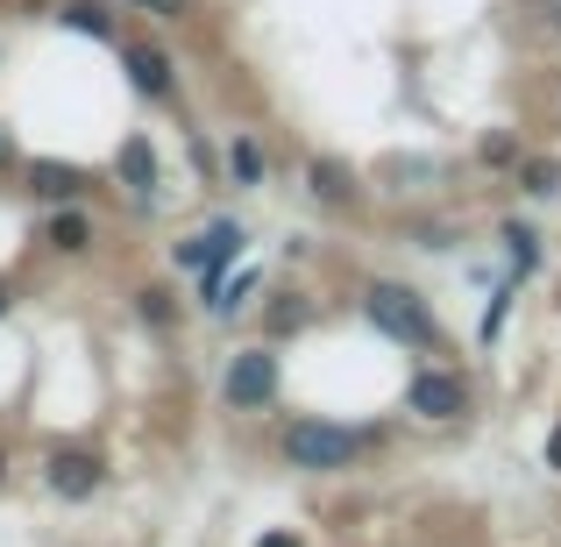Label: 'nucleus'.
Segmentation results:
<instances>
[{"instance_id":"f257e3e1","label":"nucleus","mask_w":561,"mask_h":547,"mask_svg":"<svg viewBox=\"0 0 561 547\" xmlns=\"http://www.w3.org/2000/svg\"><path fill=\"white\" fill-rule=\"evenodd\" d=\"M363 448H370V434H356V426H342V420H320V412H299V420H285V434H277V455H285L291 469H306V477H342V469L363 463Z\"/></svg>"},{"instance_id":"f03ea898","label":"nucleus","mask_w":561,"mask_h":547,"mask_svg":"<svg viewBox=\"0 0 561 547\" xmlns=\"http://www.w3.org/2000/svg\"><path fill=\"white\" fill-rule=\"evenodd\" d=\"M363 320H370L383 342L412 349V356H434V349H440V320H434V306H426L412 285H391V277L363 285Z\"/></svg>"},{"instance_id":"7ed1b4c3","label":"nucleus","mask_w":561,"mask_h":547,"mask_svg":"<svg viewBox=\"0 0 561 547\" xmlns=\"http://www.w3.org/2000/svg\"><path fill=\"white\" fill-rule=\"evenodd\" d=\"M242 249H249V228H242L234 214H220L214 228H199V235H185V242H171V263L199 277V306H206V314H214V299H220V285H228V271L242 263Z\"/></svg>"},{"instance_id":"20e7f679","label":"nucleus","mask_w":561,"mask_h":547,"mask_svg":"<svg viewBox=\"0 0 561 547\" xmlns=\"http://www.w3.org/2000/svg\"><path fill=\"white\" fill-rule=\"evenodd\" d=\"M277 391H285V363H277L271 342H249L220 363V406L228 412H271Z\"/></svg>"},{"instance_id":"39448f33","label":"nucleus","mask_w":561,"mask_h":547,"mask_svg":"<svg viewBox=\"0 0 561 547\" xmlns=\"http://www.w3.org/2000/svg\"><path fill=\"white\" fill-rule=\"evenodd\" d=\"M469 406H477V391H469L462 369L420 363V369L405 377V412H412V420H426V426H455V420H469Z\"/></svg>"},{"instance_id":"423d86ee","label":"nucleus","mask_w":561,"mask_h":547,"mask_svg":"<svg viewBox=\"0 0 561 547\" xmlns=\"http://www.w3.org/2000/svg\"><path fill=\"white\" fill-rule=\"evenodd\" d=\"M114 50H122V71H128V86H136V93L150 100V107H171V100H179V65H171V50H164V43L122 36Z\"/></svg>"},{"instance_id":"0eeeda50","label":"nucleus","mask_w":561,"mask_h":547,"mask_svg":"<svg viewBox=\"0 0 561 547\" xmlns=\"http://www.w3.org/2000/svg\"><path fill=\"white\" fill-rule=\"evenodd\" d=\"M43 483H50L65 505H85V498H100V483H107V463H100L93 448H50Z\"/></svg>"},{"instance_id":"6e6552de","label":"nucleus","mask_w":561,"mask_h":547,"mask_svg":"<svg viewBox=\"0 0 561 547\" xmlns=\"http://www.w3.org/2000/svg\"><path fill=\"white\" fill-rule=\"evenodd\" d=\"M50 257H65V263H79V257H93L100 249V220L85 214V200H71V206H50V220H43V235H36Z\"/></svg>"},{"instance_id":"1a4fd4ad","label":"nucleus","mask_w":561,"mask_h":547,"mask_svg":"<svg viewBox=\"0 0 561 547\" xmlns=\"http://www.w3.org/2000/svg\"><path fill=\"white\" fill-rule=\"evenodd\" d=\"M306 192H313L320 206H334V214H348V206L363 200V179L342 164V157H328V150H313L306 157Z\"/></svg>"},{"instance_id":"9d476101","label":"nucleus","mask_w":561,"mask_h":547,"mask_svg":"<svg viewBox=\"0 0 561 547\" xmlns=\"http://www.w3.org/2000/svg\"><path fill=\"white\" fill-rule=\"evenodd\" d=\"M22 179H28V192H36L43 206H71V200H85V185H93L79 164H57V157H28Z\"/></svg>"},{"instance_id":"9b49d317","label":"nucleus","mask_w":561,"mask_h":547,"mask_svg":"<svg viewBox=\"0 0 561 547\" xmlns=\"http://www.w3.org/2000/svg\"><path fill=\"white\" fill-rule=\"evenodd\" d=\"M114 179L136 192V200H157V185H164L157 143H150V136H122V150H114Z\"/></svg>"},{"instance_id":"f8f14e48","label":"nucleus","mask_w":561,"mask_h":547,"mask_svg":"<svg viewBox=\"0 0 561 547\" xmlns=\"http://www.w3.org/2000/svg\"><path fill=\"white\" fill-rule=\"evenodd\" d=\"M263 171H271V157H263V143L249 136V128H228V143H220V179L234 192H256Z\"/></svg>"},{"instance_id":"ddd939ff","label":"nucleus","mask_w":561,"mask_h":547,"mask_svg":"<svg viewBox=\"0 0 561 547\" xmlns=\"http://www.w3.org/2000/svg\"><path fill=\"white\" fill-rule=\"evenodd\" d=\"M50 22L71 29V36H93V43H122V22H114L107 0H57Z\"/></svg>"},{"instance_id":"4468645a","label":"nucleus","mask_w":561,"mask_h":547,"mask_svg":"<svg viewBox=\"0 0 561 547\" xmlns=\"http://www.w3.org/2000/svg\"><path fill=\"white\" fill-rule=\"evenodd\" d=\"M306 328H313V299H306V292H271V306H263V334L285 342V334H306Z\"/></svg>"},{"instance_id":"2eb2a0df","label":"nucleus","mask_w":561,"mask_h":547,"mask_svg":"<svg viewBox=\"0 0 561 547\" xmlns=\"http://www.w3.org/2000/svg\"><path fill=\"white\" fill-rule=\"evenodd\" d=\"M136 320L150 334H179V320H185L179 292H171V285H136Z\"/></svg>"},{"instance_id":"dca6fc26","label":"nucleus","mask_w":561,"mask_h":547,"mask_svg":"<svg viewBox=\"0 0 561 547\" xmlns=\"http://www.w3.org/2000/svg\"><path fill=\"white\" fill-rule=\"evenodd\" d=\"M497 242H505V263H512V277H534L540 271V228L534 220H505V228H497Z\"/></svg>"},{"instance_id":"f3484780","label":"nucleus","mask_w":561,"mask_h":547,"mask_svg":"<svg viewBox=\"0 0 561 547\" xmlns=\"http://www.w3.org/2000/svg\"><path fill=\"white\" fill-rule=\"evenodd\" d=\"M519 192L554 200V192H561V157H519Z\"/></svg>"},{"instance_id":"a211bd4d","label":"nucleus","mask_w":561,"mask_h":547,"mask_svg":"<svg viewBox=\"0 0 561 547\" xmlns=\"http://www.w3.org/2000/svg\"><path fill=\"white\" fill-rule=\"evenodd\" d=\"M519 157L526 150H519V136H512V128H491V136L477 143V164L483 171H519Z\"/></svg>"},{"instance_id":"6ab92c4d","label":"nucleus","mask_w":561,"mask_h":547,"mask_svg":"<svg viewBox=\"0 0 561 547\" xmlns=\"http://www.w3.org/2000/svg\"><path fill=\"white\" fill-rule=\"evenodd\" d=\"M512 299H519V277H505V285L491 292V306H483V328H477V342L491 349L497 334H505V314H512Z\"/></svg>"},{"instance_id":"aec40b11","label":"nucleus","mask_w":561,"mask_h":547,"mask_svg":"<svg viewBox=\"0 0 561 547\" xmlns=\"http://www.w3.org/2000/svg\"><path fill=\"white\" fill-rule=\"evenodd\" d=\"M263 292V271H234L228 285H220V299H214V314H234V306H249Z\"/></svg>"},{"instance_id":"412c9836","label":"nucleus","mask_w":561,"mask_h":547,"mask_svg":"<svg viewBox=\"0 0 561 547\" xmlns=\"http://www.w3.org/2000/svg\"><path fill=\"white\" fill-rule=\"evenodd\" d=\"M128 8L157 14V22H185V14H192V0H128Z\"/></svg>"},{"instance_id":"4be33fe9","label":"nucleus","mask_w":561,"mask_h":547,"mask_svg":"<svg viewBox=\"0 0 561 547\" xmlns=\"http://www.w3.org/2000/svg\"><path fill=\"white\" fill-rule=\"evenodd\" d=\"M412 242H420V249H448V242H455V228H440V220H426V228H412Z\"/></svg>"},{"instance_id":"5701e85b","label":"nucleus","mask_w":561,"mask_h":547,"mask_svg":"<svg viewBox=\"0 0 561 547\" xmlns=\"http://www.w3.org/2000/svg\"><path fill=\"white\" fill-rule=\"evenodd\" d=\"M256 547H306L299 534H285V526H271V534H256Z\"/></svg>"},{"instance_id":"b1692460","label":"nucleus","mask_w":561,"mask_h":547,"mask_svg":"<svg viewBox=\"0 0 561 547\" xmlns=\"http://www.w3.org/2000/svg\"><path fill=\"white\" fill-rule=\"evenodd\" d=\"M14 157H22V150H14V128H8V122H0V171H8V164H14Z\"/></svg>"},{"instance_id":"393cba45","label":"nucleus","mask_w":561,"mask_h":547,"mask_svg":"<svg viewBox=\"0 0 561 547\" xmlns=\"http://www.w3.org/2000/svg\"><path fill=\"white\" fill-rule=\"evenodd\" d=\"M540 455H548V469L561 477V420H554V434H548V448H540Z\"/></svg>"},{"instance_id":"a878e982","label":"nucleus","mask_w":561,"mask_h":547,"mask_svg":"<svg viewBox=\"0 0 561 547\" xmlns=\"http://www.w3.org/2000/svg\"><path fill=\"white\" fill-rule=\"evenodd\" d=\"M540 14H548V29L561 36V0H540Z\"/></svg>"},{"instance_id":"bb28decb","label":"nucleus","mask_w":561,"mask_h":547,"mask_svg":"<svg viewBox=\"0 0 561 547\" xmlns=\"http://www.w3.org/2000/svg\"><path fill=\"white\" fill-rule=\"evenodd\" d=\"M8 306H14V285H8V277H0V320H8Z\"/></svg>"},{"instance_id":"cd10ccee","label":"nucleus","mask_w":561,"mask_h":547,"mask_svg":"<svg viewBox=\"0 0 561 547\" xmlns=\"http://www.w3.org/2000/svg\"><path fill=\"white\" fill-rule=\"evenodd\" d=\"M0 483H8V448H0Z\"/></svg>"}]
</instances>
